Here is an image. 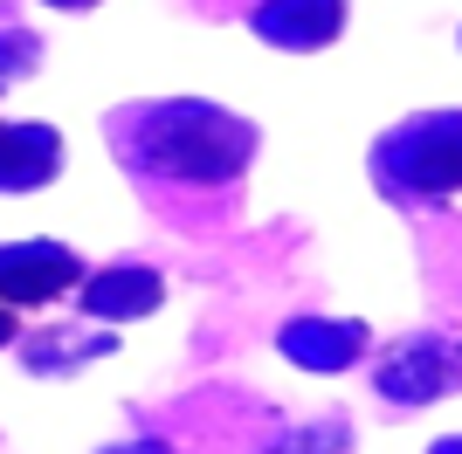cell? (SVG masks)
<instances>
[{"label": "cell", "instance_id": "obj_1", "mask_svg": "<svg viewBox=\"0 0 462 454\" xmlns=\"http://www.w3.org/2000/svg\"><path fill=\"white\" fill-rule=\"evenodd\" d=\"M138 151L145 166L166 179H200V186H228L235 172L249 166L255 132L242 117L214 111V104H166L138 124Z\"/></svg>", "mask_w": 462, "mask_h": 454}, {"label": "cell", "instance_id": "obj_2", "mask_svg": "<svg viewBox=\"0 0 462 454\" xmlns=\"http://www.w3.org/2000/svg\"><path fill=\"white\" fill-rule=\"evenodd\" d=\"M380 172L414 193H456L462 186V111L421 117V124L393 132L380 145Z\"/></svg>", "mask_w": 462, "mask_h": 454}, {"label": "cell", "instance_id": "obj_3", "mask_svg": "<svg viewBox=\"0 0 462 454\" xmlns=\"http://www.w3.org/2000/svg\"><path fill=\"white\" fill-rule=\"evenodd\" d=\"M69 283H83V268L69 248L35 241V248H0V303L7 310H35V303L62 296Z\"/></svg>", "mask_w": 462, "mask_h": 454}, {"label": "cell", "instance_id": "obj_4", "mask_svg": "<svg viewBox=\"0 0 462 454\" xmlns=\"http://www.w3.org/2000/svg\"><path fill=\"white\" fill-rule=\"evenodd\" d=\"M338 21H346V0H270V7H255V28L283 49H325L338 35Z\"/></svg>", "mask_w": 462, "mask_h": 454}, {"label": "cell", "instance_id": "obj_5", "mask_svg": "<svg viewBox=\"0 0 462 454\" xmlns=\"http://www.w3.org/2000/svg\"><path fill=\"white\" fill-rule=\"evenodd\" d=\"M56 132H21V124H0V186H42L56 179Z\"/></svg>", "mask_w": 462, "mask_h": 454}, {"label": "cell", "instance_id": "obj_6", "mask_svg": "<svg viewBox=\"0 0 462 454\" xmlns=\"http://www.w3.org/2000/svg\"><path fill=\"white\" fill-rule=\"evenodd\" d=\"M159 296H166V289H159L152 268H104V276L83 283V303H90L97 317H138V310H152Z\"/></svg>", "mask_w": 462, "mask_h": 454}, {"label": "cell", "instance_id": "obj_7", "mask_svg": "<svg viewBox=\"0 0 462 454\" xmlns=\"http://www.w3.org/2000/svg\"><path fill=\"white\" fill-rule=\"evenodd\" d=\"M7 331H14V310H7V303H0V344H7Z\"/></svg>", "mask_w": 462, "mask_h": 454}, {"label": "cell", "instance_id": "obj_8", "mask_svg": "<svg viewBox=\"0 0 462 454\" xmlns=\"http://www.w3.org/2000/svg\"><path fill=\"white\" fill-rule=\"evenodd\" d=\"M442 454H462V440H448V448H442Z\"/></svg>", "mask_w": 462, "mask_h": 454}, {"label": "cell", "instance_id": "obj_9", "mask_svg": "<svg viewBox=\"0 0 462 454\" xmlns=\"http://www.w3.org/2000/svg\"><path fill=\"white\" fill-rule=\"evenodd\" d=\"M69 7H83V0H69Z\"/></svg>", "mask_w": 462, "mask_h": 454}]
</instances>
